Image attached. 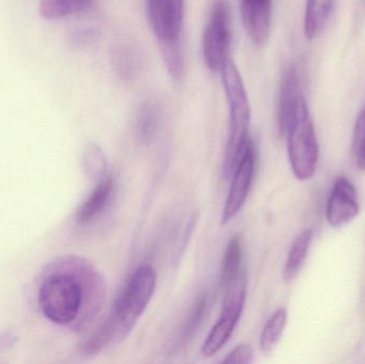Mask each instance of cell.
<instances>
[{
  "instance_id": "obj_11",
  "label": "cell",
  "mask_w": 365,
  "mask_h": 364,
  "mask_svg": "<svg viewBox=\"0 0 365 364\" xmlns=\"http://www.w3.org/2000/svg\"><path fill=\"white\" fill-rule=\"evenodd\" d=\"M113 188L115 183L111 175L98 182V185L92 190L87 200L79 207L76 215L77 222L79 224H85L100 215L110 201Z\"/></svg>"
},
{
  "instance_id": "obj_4",
  "label": "cell",
  "mask_w": 365,
  "mask_h": 364,
  "mask_svg": "<svg viewBox=\"0 0 365 364\" xmlns=\"http://www.w3.org/2000/svg\"><path fill=\"white\" fill-rule=\"evenodd\" d=\"M279 130L287 136L294 175L300 181L311 179L317 171L319 149L314 124L304 96L294 103Z\"/></svg>"
},
{
  "instance_id": "obj_17",
  "label": "cell",
  "mask_w": 365,
  "mask_h": 364,
  "mask_svg": "<svg viewBox=\"0 0 365 364\" xmlns=\"http://www.w3.org/2000/svg\"><path fill=\"white\" fill-rule=\"evenodd\" d=\"M111 62L118 76L124 80H132L140 70L141 59L138 51L128 45L115 47Z\"/></svg>"
},
{
  "instance_id": "obj_13",
  "label": "cell",
  "mask_w": 365,
  "mask_h": 364,
  "mask_svg": "<svg viewBox=\"0 0 365 364\" xmlns=\"http://www.w3.org/2000/svg\"><path fill=\"white\" fill-rule=\"evenodd\" d=\"M300 90V79L297 68L289 66L283 73L281 78L280 90L278 98V125L280 128L287 118L291 107L299 96H302Z\"/></svg>"
},
{
  "instance_id": "obj_10",
  "label": "cell",
  "mask_w": 365,
  "mask_h": 364,
  "mask_svg": "<svg viewBox=\"0 0 365 364\" xmlns=\"http://www.w3.org/2000/svg\"><path fill=\"white\" fill-rule=\"evenodd\" d=\"M272 0H240V14L249 38L263 45L269 36Z\"/></svg>"
},
{
  "instance_id": "obj_8",
  "label": "cell",
  "mask_w": 365,
  "mask_h": 364,
  "mask_svg": "<svg viewBox=\"0 0 365 364\" xmlns=\"http://www.w3.org/2000/svg\"><path fill=\"white\" fill-rule=\"evenodd\" d=\"M148 19L158 43L181 42L182 0H145Z\"/></svg>"
},
{
  "instance_id": "obj_16",
  "label": "cell",
  "mask_w": 365,
  "mask_h": 364,
  "mask_svg": "<svg viewBox=\"0 0 365 364\" xmlns=\"http://www.w3.org/2000/svg\"><path fill=\"white\" fill-rule=\"evenodd\" d=\"M94 0H41L40 14L45 19H58L85 12L93 6Z\"/></svg>"
},
{
  "instance_id": "obj_14",
  "label": "cell",
  "mask_w": 365,
  "mask_h": 364,
  "mask_svg": "<svg viewBox=\"0 0 365 364\" xmlns=\"http://www.w3.org/2000/svg\"><path fill=\"white\" fill-rule=\"evenodd\" d=\"M162 124V111L156 103H143L135 120V132L140 142L149 143L155 138Z\"/></svg>"
},
{
  "instance_id": "obj_25",
  "label": "cell",
  "mask_w": 365,
  "mask_h": 364,
  "mask_svg": "<svg viewBox=\"0 0 365 364\" xmlns=\"http://www.w3.org/2000/svg\"><path fill=\"white\" fill-rule=\"evenodd\" d=\"M94 38H96V33L92 30L81 29L72 34V42L73 44L81 46V45H87L93 42Z\"/></svg>"
},
{
  "instance_id": "obj_6",
  "label": "cell",
  "mask_w": 365,
  "mask_h": 364,
  "mask_svg": "<svg viewBox=\"0 0 365 364\" xmlns=\"http://www.w3.org/2000/svg\"><path fill=\"white\" fill-rule=\"evenodd\" d=\"M231 8L227 0H212L202 38L204 62L212 72H222L231 46Z\"/></svg>"
},
{
  "instance_id": "obj_7",
  "label": "cell",
  "mask_w": 365,
  "mask_h": 364,
  "mask_svg": "<svg viewBox=\"0 0 365 364\" xmlns=\"http://www.w3.org/2000/svg\"><path fill=\"white\" fill-rule=\"evenodd\" d=\"M255 162L257 158H255V145L251 142L229 179L231 180V185H230L222 216H221L222 224H229L244 207L252 185Z\"/></svg>"
},
{
  "instance_id": "obj_15",
  "label": "cell",
  "mask_w": 365,
  "mask_h": 364,
  "mask_svg": "<svg viewBox=\"0 0 365 364\" xmlns=\"http://www.w3.org/2000/svg\"><path fill=\"white\" fill-rule=\"evenodd\" d=\"M313 239V231L311 229L302 231L289 248L287 261H285L283 278L287 281H292L297 277L300 269L304 266V261L310 250Z\"/></svg>"
},
{
  "instance_id": "obj_5",
  "label": "cell",
  "mask_w": 365,
  "mask_h": 364,
  "mask_svg": "<svg viewBox=\"0 0 365 364\" xmlns=\"http://www.w3.org/2000/svg\"><path fill=\"white\" fill-rule=\"evenodd\" d=\"M247 286L248 277L245 269L235 280L223 288L225 296L220 316L202 345L201 353L206 358L216 355L231 339L244 311Z\"/></svg>"
},
{
  "instance_id": "obj_19",
  "label": "cell",
  "mask_w": 365,
  "mask_h": 364,
  "mask_svg": "<svg viewBox=\"0 0 365 364\" xmlns=\"http://www.w3.org/2000/svg\"><path fill=\"white\" fill-rule=\"evenodd\" d=\"M287 323V311L285 308H280L270 316L262 331L261 340H259V345L264 353L268 354L278 345L284 333Z\"/></svg>"
},
{
  "instance_id": "obj_24",
  "label": "cell",
  "mask_w": 365,
  "mask_h": 364,
  "mask_svg": "<svg viewBox=\"0 0 365 364\" xmlns=\"http://www.w3.org/2000/svg\"><path fill=\"white\" fill-rule=\"evenodd\" d=\"M365 139V105L364 108L358 115L357 121L355 124V130H354L353 150L359 147Z\"/></svg>"
},
{
  "instance_id": "obj_22",
  "label": "cell",
  "mask_w": 365,
  "mask_h": 364,
  "mask_svg": "<svg viewBox=\"0 0 365 364\" xmlns=\"http://www.w3.org/2000/svg\"><path fill=\"white\" fill-rule=\"evenodd\" d=\"M253 350L248 344L242 343L232 350L223 359V363L248 364L252 363Z\"/></svg>"
},
{
  "instance_id": "obj_1",
  "label": "cell",
  "mask_w": 365,
  "mask_h": 364,
  "mask_svg": "<svg viewBox=\"0 0 365 364\" xmlns=\"http://www.w3.org/2000/svg\"><path fill=\"white\" fill-rule=\"evenodd\" d=\"M43 281L38 303L43 314L58 325L91 322L102 309L106 295L104 280L88 261L68 256L56 263Z\"/></svg>"
},
{
  "instance_id": "obj_23",
  "label": "cell",
  "mask_w": 365,
  "mask_h": 364,
  "mask_svg": "<svg viewBox=\"0 0 365 364\" xmlns=\"http://www.w3.org/2000/svg\"><path fill=\"white\" fill-rule=\"evenodd\" d=\"M206 306H207V298H206V296L197 299V303H195V307H193L192 312H191L190 316H189L188 322H187L186 326H185L184 337L188 338L192 333V331H195V329L197 328V325H199L202 318H203Z\"/></svg>"
},
{
  "instance_id": "obj_2",
  "label": "cell",
  "mask_w": 365,
  "mask_h": 364,
  "mask_svg": "<svg viewBox=\"0 0 365 364\" xmlns=\"http://www.w3.org/2000/svg\"><path fill=\"white\" fill-rule=\"evenodd\" d=\"M156 284L155 269L149 264L139 266L115 298L108 318L83 342L81 353L86 356H94L105 348L121 343L132 333L153 298Z\"/></svg>"
},
{
  "instance_id": "obj_20",
  "label": "cell",
  "mask_w": 365,
  "mask_h": 364,
  "mask_svg": "<svg viewBox=\"0 0 365 364\" xmlns=\"http://www.w3.org/2000/svg\"><path fill=\"white\" fill-rule=\"evenodd\" d=\"M86 170L91 179L100 182L108 177V162L102 147L96 143L88 145L83 155Z\"/></svg>"
},
{
  "instance_id": "obj_3",
  "label": "cell",
  "mask_w": 365,
  "mask_h": 364,
  "mask_svg": "<svg viewBox=\"0 0 365 364\" xmlns=\"http://www.w3.org/2000/svg\"><path fill=\"white\" fill-rule=\"evenodd\" d=\"M221 74L230 110L229 139L225 149L223 170L225 177L230 179L252 142V139L249 136L251 111L248 94L235 62L230 59Z\"/></svg>"
},
{
  "instance_id": "obj_21",
  "label": "cell",
  "mask_w": 365,
  "mask_h": 364,
  "mask_svg": "<svg viewBox=\"0 0 365 364\" xmlns=\"http://www.w3.org/2000/svg\"><path fill=\"white\" fill-rule=\"evenodd\" d=\"M160 49L169 74L175 80H179L182 74L181 42L162 43Z\"/></svg>"
},
{
  "instance_id": "obj_9",
  "label": "cell",
  "mask_w": 365,
  "mask_h": 364,
  "mask_svg": "<svg viewBox=\"0 0 365 364\" xmlns=\"http://www.w3.org/2000/svg\"><path fill=\"white\" fill-rule=\"evenodd\" d=\"M359 212V199L355 186L346 177H339L334 182L326 209L330 226L334 228L345 226L355 219Z\"/></svg>"
},
{
  "instance_id": "obj_18",
  "label": "cell",
  "mask_w": 365,
  "mask_h": 364,
  "mask_svg": "<svg viewBox=\"0 0 365 364\" xmlns=\"http://www.w3.org/2000/svg\"><path fill=\"white\" fill-rule=\"evenodd\" d=\"M244 269L242 243H240V237L233 236L227 243L225 254H223L222 269H221L222 288L235 280Z\"/></svg>"
},
{
  "instance_id": "obj_12",
  "label": "cell",
  "mask_w": 365,
  "mask_h": 364,
  "mask_svg": "<svg viewBox=\"0 0 365 364\" xmlns=\"http://www.w3.org/2000/svg\"><path fill=\"white\" fill-rule=\"evenodd\" d=\"M334 8V0H307L304 19V33L313 41L325 28Z\"/></svg>"
},
{
  "instance_id": "obj_26",
  "label": "cell",
  "mask_w": 365,
  "mask_h": 364,
  "mask_svg": "<svg viewBox=\"0 0 365 364\" xmlns=\"http://www.w3.org/2000/svg\"><path fill=\"white\" fill-rule=\"evenodd\" d=\"M353 152L358 166H359L362 170H365V139L364 142H362L357 149L353 150Z\"/></svg>"
}]
</instances>
